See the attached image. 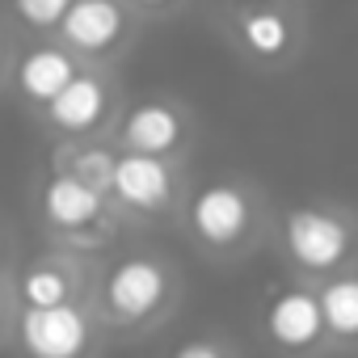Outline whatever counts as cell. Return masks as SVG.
Returning a JSON list of instances; mask_svg holds the SVG:
<instances>
[{
    "label": "cell",
    "instance_id": "obj_2",
    "mask_svg": "<svg viewBox=\"0 0 358 358\" xmlns=\"http://www.w3.org/2000/svg\"><path fill=\"white\" fill-rule=\"evenodd\" d=\"M278 236H282L291 266L312 278L341 274L358 249V232H354L350 215H341L333 207H291L282 215Z\"/></svg>",
    "mask_w": 358,
    "mask_h": 358
},
{
    "label": "cell",
    "instance_id": "obj_13",
    "mask_svg": "<svg viewBox=\"0 0 358 358\" xmlns=\"http://www.w3.org/2000/svg\"><path fill=\"white\" fill-rule=\"evenodd\" d=\"M324 341L337 350H358V270H341L316 287Z\"/></svg>",
    "mask_w": 358,
    "mask_h": 358
},
{
    "label": "cell",
    "instance_id": "obj_18",
    "mask_svg": "<svg viewBox=\"0 0 358 358\" xmlns=\"http://www.w3.org/2000/svg\"><path fill=\"white\" fill-rule=\"evenodd\" d=\"M13 316H17V299H13V287L0 278V341L13 333Z\"/></svg>",
    "mask_w": 358,
    "mask_h": 358
},
{
    "label": "cell",
    "instance_id": "obj_11",
    "mask_svg": "<svg viewBox=\"0 0 358 358\" xmlns=\"http://www.w3.org/2000/svg\"><path fill=\"white\" fill-rule=\"evenodd\" d=\"M106 110H110L106 85H101L97 76H89V72H76L72 85L47 106V118H51V127L64 131V135H89V131L106 118Z\"/></svg>",
    "mask_w": 358,
    "mask_h": 358
},
{
    "label": "cell",
    "instance_id": "obj_7",
    "mask_svg": "<svg viewBox=\"0 0 358 358\" xmlns=\"http://www.w3.org/2000/svg\"><path fill=\"white\" fill-rule=\"evenodd\" d=\"M106 199H114L122 211H135V215H160L177 199V173L160 156L122 152V156H114L110 194Z\"/></svg>",
    "mask_w": 358,
    "mask_h": 358
},
{
    "label": "cell",
    "instance_id": "obj_10",
    "mask_svg": "<svg viewBox=\"0 0 358 358\" xmlns=\"http://www.w3.org/2000/svg\"><path fill=\"white\" fill-rule=\"evenodd\" d=\"M182 135H186V118L177 106L169 101H139L127 118H122V148L135 152V156H169L182 148Z\"/></svg>",
    "mask_w": 358,
    "mask_h": 358
},
{
    "label": "cell",
    "instance_id": "obj_21",
    "mask_svg": "<svg viewBox=\"0 0 358 358\" xmlns=\"http://www.w3.org/2000/svg\"><path fill=\"white\" fill-rule=\"evenodd\" d=\"M0 59H5V43H0Z\"/></svg>",
    "mask_w": 358,
    "mask_h": 358
},
{
    "label": "cell",
    "instance_id": "obj_9",
    "mask_svg": "<svg viewBox=\"0 0 358 358\" xmlns=\"http://www.w3.org/2000/svg\"><path fill=\"white\" fill-rule=\"evenodd\" d=\"M127 30V13L118 0H72L64 22H59V34L72 51L80 55H106Z\"/></svg>",
    "mask_w": 358,
    "mask_h": 358
},
{
    "label": "cell",
    "instance_id": "obj_15",
    "mask_svg": "<svg viewBox=\"0 0 358 358\" xmlns=\"http://www.w3.org/2000/svg\"><path fill=\"white\" fill-rule=\"evenodd\" d=\"M64 156H72V160H59L55 173H72L76 182H85L101 199L110 194V173H114V152L110 148H64Z\"/></svg>",
    "mask_w": 358,
    "mask_h": 358
},
{
    "label": "cell",
    "instance_id": "obj_12",
    "mask_svg": "<svg viewBox=\"0 0 358 358\" xmlns=\"http://www.w3.org/2000/svg\"><path fill=\"white\" fill-rule=\"evenodd\" d=\"M72 76H76V64L59 47H34V51H26L17 59V72H13L17 93L26 101H34V106H51L72 85Z\"/></svg>",
    "mask_w": 358,
    "mask_h": 358
},
{
    "label": "cell",
    "instance_id": "obj_1",
    "mask_svg": "<svg viewBox=\"0 0 358 358\" xmlns=\"http://www.w3.org/2000/svg\"><path fill=\"white\" fill-rule=\"evenodd\" d=\"M177 303V270L156 253H127L101 270L93 320L110 333H143Z\"/></svg>",
    "mask_w": 358,
    "mask_h": 358
},
{
    "label": "cell",
    "instance_id": "obj_20",
    "mask_svg": "<svg viewBox=\"0 0 358 358\" xmlns=\"http://www.w3.org/2000/svg\"><path fill=\"white\" fill-rule=\"evenodd\" d=\"M0 257H5V236H0Z\"/></svg>",
    "mask_w": 358,
    "mask_h": 358
},
{
    "label": "cell",
    "instance_id": "obj_5",
    "mask_svg": "<svg viewBox=\"0 0 358 358\" xmlns=\"http://www.w3.org/2000/svg\"><path fill=\"white\" fill-rule=\"evenodd\" d=\"M262 329H266V341L287 358H312L329 345L324 320H320V299L303 282H287L266 299Z\"/></svg>",
    "mask_w": 358,
    "mask_h": 358
},
{
    "label": "cell",
    "instance_id": "obj_17",
    "mask_svg": "<svg viewBox=\"0 0 358 358\" xmlns=\"http://www.w3.org/2000/svg\"><path fill=\"white\" fill-rule=\"evenodd\" d=\"M169 358H232V350L220 337H194V341H182Z\"/></svg>",
    "mask_w": 358,
    "mask_h": 358
},
{
    "label": "cell",
    "instance_id": "obj_4",
    "mask_svg": "<svg viewBox=\"0 0 358 358\" xmlns=\"http://www.w3.org/2000/svg\"><path fill=\"white\" fill-rule=\"evenodd\" d=\"M186 224L194 232V241L207 253H236L249 245L253 228H257V207L249 199L245 186L236 182H211L203 186L190 207H186Z\"/></svg>",
    "mask_w": 358,
    "mask_h": 358
},
{
    "label": "cell",
    "instance_id": "obj_16",
    "mask_svg": "<svg viewBox=\"0 0 358 358\" xmlns=\"http://www.w3.org/2000/svg\"><path fill=\"white\" fill-rule=\"evenodd\" d=\"M68 5H72V0H13V13L30 30H55L64 22Z\"/></svg>",
    "mask_w": 358,
    "mask_h": 358
},
{
    "label": "cell",
    "instance_id": "obj_14",
    "mask_svg": "<svg viewBox=\"0 0 358 358\" xmlns=\"http://www.w3.org/2000/svg\"><path fill=\"white\" fill-rule=\"evenodd\" d=\"M236 30H241V43H245L253 55H262V59H278V55H287V47H291V22H287V13L274 9V5L245 9L241 22H236Z\"/></svg>",
    "mask_w": 358,
    "mask_h": 358
},
{
    "label": "cell",
    "instance_id": "obj_3",
    "mask_svg": "<svg viewBox=\"0 0 358 358\" xmlns=\"http://www.w3.org/2000/svg\"><path fill=\"white\" fill-rule=\"evenodd\" d=\"M13 341L26 358H93L101 341V324L89 303L64 308H17Z\"/></svg>",
    "mask_w": 358,
    "mask_h": 358
},
{
    "label": "cell",
    "instance_id": "obj_6",
    "mask_svg": "<svg viewBox=\"0 0 358 358\" xmlns=\"http://www.w3.org/2000/svg\"><path fill=\"white\" fill-rule=\"evenodd\" d=\"M38 211L47 220L51 232H59L68 245H101L110 236L106 228V199L97 190H89L85 182H76L72 173H51L47 186L38 194Z\"/></svg>",
    "mask_w": 358,
    "mask_h": 358
},
{
    "label": "cell",
    "instance_id": "obj_19",
    "mask_svg": "<svg viewBox=\"0 0 358 358\" xmlns=\"http://www.w3.org/2000/svg\"><path fill=\"white\" fill-rule=\"evenodd\" d=\"M135 5H143V9H164L169 0H135Z\"/></svg>",
    "mask_w": 358,
    "mask_h": 358
},
{
    "label": "cell",
    "instance_id": "obj_8",
    "mask_svg": "<svg viewBox=\"0 0 358 358\" xmlns=\"http://www.w3.org/2000/svg\"><path fill=\"white\" fill-rule=\"evenodd\" d=\"M17 308H64L85 303V270L76 257H34L13 282Z\"/></svg>",
    "mask_w": 358,
    "mask_h": 358
}]
</instances>
